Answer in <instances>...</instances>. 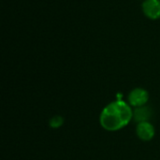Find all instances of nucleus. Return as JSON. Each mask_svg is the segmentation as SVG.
<instances>
[{"label": "nucleus", "mask_w": 160, "mask_h": 160, "mask_svg": "<svg viewBox=\"0 0 160 160\" xmlns=\"http://www.w3.org/2000/svg\"><path fill=\"white\" fill-rule=\"evenodd\" d=\"M133 120V108L126 100L116 99L108 103L99 114L101 128L109 132L119 131Z\"/></svg>", "instance_id": "1"}, {"label": "nucleus", "mask_w": 160, "mask_h": 160, "mask_svg": "<svg viewBox=\"0 0 160 160\" xmlns=\"http://www.w3.org/2000/svg\"><path fill=\"white\" fill-rule=\"evenodd\" d=\"M149 99H150V94L146 89L142 87H136L128 93L127 102L129 104L131 108L136 109V108L146 106Z\"/></svg>", "instance_id": "2"}, {"label": "nucleus", "mask_w": 160, "mask_h": 160, "mask_svg": "<svg viewBox=\"0 0 160 160\" xmlns=\"http://www.w3.org/2000/svg\"><path fill=\"white\" fill-rule=\"evenodd\" d=\"M135 132L137 137L142 142H150L156 136V128L150 121L138 123Z\"/></svg>", "instance_id": "3"}, {"label": "nucleus", "mask_w": 160, "mask_h": 160, "mask_svg": "<svg viewBox=\"0 0 160 160\" xmlns=\"http://www.w3.org/2000/svg\"><path fill=\"white\" fill-rule=\"evenodd\" d=\"M142 8L144 15L149 19L158 20L160 18V0H144Z\"/></svg>", "instance_id": "4"}, {"label": "nucleus", "mask_w": 160, "mask_h": 160, "mask_svg": "<svg viewBox=\"0 0 160 160\" xmlns=\"http://www.w3.org/2000/svg\"><path fill=\"white\" fill-rule=\"evenodd\" d=\"M151 115H152V111L147 106L133 109V120L136 121L137 124L144 121H150Z\"/></svg>", "instance_id": "5"}, {"label": "nucleus", "mask_w": 160, "mask_h": 160, "mask_svg": "<svg viewBox=\"0 0 160 160\" xmlns=\"http://www.w3.org/2000/svg\"><path fill=\"white\" fill-rule=\"evenodd\" d=\"M64 123H65V119L62 115H54L50 119L49 126L51 128L57 129V128H61L64 125Z\"/></svg>", "instance_id": "6"}]
</instances>
